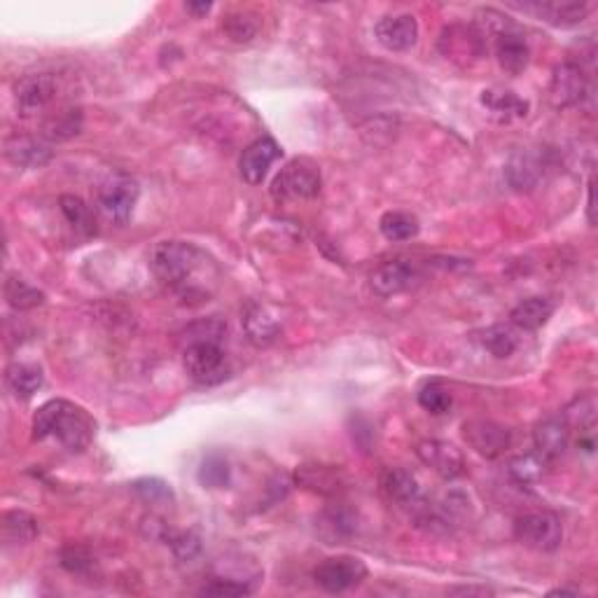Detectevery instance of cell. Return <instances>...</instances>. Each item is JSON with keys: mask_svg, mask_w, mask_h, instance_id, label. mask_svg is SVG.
<instances>
[{"mask_svg": "<svg viewBox=\"0 0 598 598\" xmlns=\"http://www.w3.org/2000/svg\"><path fill=\"white\" fill-rule=\"evenodd\" d=\"M5 155H8L17 166H26V169H40L50 162L52 150L50 145L38 141V138L29 136H15L10 138L5 145Z\"/></svg>", "mask_w": 598, "mask_h": 598, "instance_id": "obj_26", "label": "cell"}, {"mask_svg": "<svg viewBox=\"0 0 598 598\" xmlns=\"http://www.w3.org/2000/svg\"><path fill=\"white\" fill-rule=\"evenodd\" d=\"M440 47L447 59H479L486 52V40L472 29H463V26H451L444 31L440 40Z\"/></svg>", "mask_w": 598, "mask_h": 598, "instance_id": "obj_23", "label": "cell"}, {"mask_svg": "<svg viewBox=\"0 0 598 598\" xmlns=\"http://www.w3.org/2000/svg\"><path fill=\"white\" fill-rule=\"evenodd\" d=\"M222 31L232 43H250L260 33V22L250 12H229L222 17Z\"/></svg>", "mask_w": 598, "mask_h": 598, "instance_id": "obj_34", "label": "cell"}, {"mask_svg": "<svg viewBox=\"0 0 598 598\" xmlns=\"http://www.w3.org/2000/svg\"><path fill=\"white\" fill-rule=\"evenodd\" d=\"M321 192V171L307 159L290 162L271 183V197L276 201L314 199Z\"/></svg>", "mask_w": 598, "mask_h": 598, "instance_id": "obj_3", "label": "cell"}, {"mask_svg": "<svg viewBox=\"0 0 598 598\" xmlns=\"http://www.w3.org/2000/svg\"><path fill=\"white\" fill-rule=\"evenodd\" d=\"M199 482L206 489H225L232 482V468L227 458L220 454H208L199 465Z\"/></svg>", "mask_w": 598, "mask_h": 598, "instance_id": "obj_35", "label": "cell"}, {"mask_svg": "<svg viewBox=\"0 0 598 598\" xmlns=\"http://www.w3.org/2000/svg\"><path fill=\"white\" fill-rule=\"evenodd\" d=\"M131 489H134L136 496L148 505H173L176 503V493H173V489L164 482V479H157V477L136 479V482L131 484Z\"/></svg>", "mask_w": 598, "mask_h": 598, "instance_id": "obj_36", "label": "cell"}, {"mask_svg": "<svg viewBox=\"0 0 598 598\" xmlns=\"http://www.w3.org/2000/svg\"><path fill=\"white\" fill-rule=\"evenodd\" d=\"M5 384H8L10 391L15 393V398L29 400L40 391V388H43L45 377L38 365L12 363L8 370H5Z\"/></svg>", "mask_w": 598, "mask_h": 598, "instance_id": "obj_27", "label": "cell"}, {"mask_svg": "<svg viewBox=\"0 0 598 598\" xmlns=\"http://www.w3.org/2000/svg\"><path fill=\"white\" fill-rule=\"evenodd\" d=\"M59 563L68 570V573L85 575L94 568V556L87 547L82 545H66L59 554Z\"/></svg>", "mask_w": 598, "mask_h": 598, "instance_id": "obj_40", "label": "cell"}, {"mask_svg": "<svg viewBox=\"0 0 598 598\" xmlns=\"http://www.w3.org/2000/svg\"><path fill=\"white\" fill-rule=\"evenodd\" d=\"M183 365L190 379L201 386L220 384L229 374L225 351L220 349L218 342H204V339L187 346L183 353Z\"/></svg>", "mask_w": 598, "mask_h": 598, "instance_id": "obj_4", "label": "cell"}, {"mask_svg": "<svg viewBox=\"0 0 598 598\" xmlns=\"http://www.w3.org/2000/svg\"><path fill=\"white\" fill-rule=\"evenodd\" d=\"M533 442H535V451L552 463L556 458L566 454L570 444V426L566 423V419L540 421L533 430Z\"/></svg>", "mask_w": 598, "mask_h": 598, "instance_id": "obj_21", "label": "cell"}, {"mask_svg": "<svg viewBox=\"0 0 598 598\" xmlns=\"http://www.w3.org/2000/svg\"><path fill=\"white\" fill-rule=\"evenodd\" d=\"M243 332H246L248 342L257 346V349H267L281 337V323L276 321V316L271 314L267 307L257 302H248L243 309Z\"/></svg>", "mask_w": 598, "mask_h": 598, "instance_id": "obj_17", "label": "cell"}, {"mask_svg": "<svg viewBox=\"0 0 598 598\" xmlns=\"http://www.w3.org/2000/svg\"><path fill=\"white\" fill-rule=\"evenodd\" d=\"M358 531V512L346 503L328 505L318 514L316 533L325 540V545H339L349 540Z\"/></svg>", "mask_w": 598, "mask_h": 598, "instance_id": "obj_14", "label": "cell"}, {"mask_svg": "<svg viewBox=\"0 0 598 598\" xmlns=\"http://www.w3.org/2000/svg\"><path fill=\"white\" fill-rule=\"evenodd\" d=\"M542 173H545V162L538 152L533 150H519L507 159L505 164V180L512 190L528 192L540 183Z\"/></svg>", "mask_w": 598, "mask_h": 598, "instance_id": "obj_18", "label": "cell"}, {"mask_svg": "<svg viewBox=\"0 0 598 598\" xmlns=\"http://www.w3.org/2000/svg\"><path fill=\"white\" fill-rule=\"evenodd\" d=\"M166 545L173 549V554H176L178 561H192L197 559L199 552H201V540L197 533L192 531H166L164 535Z\"/></svg>", "mask_w": 598, "mask_h": 598, "instance_id": "obj_37", "label": "cell"}, {"mask_svg": "<svg viewBox=\"0 0 598 598\" xmlns=\"http://www.w3.org/2000/svg\"><path fill=\"white\" fill-rule=\"evenodd\" d=\"M57 437L68 451H85L92 444L94 423L68 400H50L33 416V440Z\"/></svg>", "mask_w": 598, "mask_h": 598, "instance_id": "obj_1", "label": "cell"}, {"mask_svg": "<svg viewBox=\"0 0 598 598\" xmlns=\"http://www.w3.org/2000/svg\"><path fill=\"white\" fill-rule=\"evenodd\" d=\"M5 299H8V304L12 309L31 311L36 307H43L45 292L33 288V285L22 281V278L10 276L8 281H5Z\"/></svg>", "mask_w": 598, "mask_h": 598, "instance_id": "obj_32", "label": "cell"}, {"mask_svg": "<svg viewBox=\"0 0 598 598\" xmlns=\"http://www.w3.org/2000/svg\"><path fill=\"white\" fill-rule=\"evenodd\" d=\"M250 589L246 582L241 580H227V577H218V580L208 582L201 587L199 594L204 596H218V598H239V596H248Z\"/></svg>", "mask_w": 598, "mask_h": 598, "instance_id": "obj_41", "label": "cell"}, {"mask_svg": "<svg viewBox=\"0 0 598 598\" xmlns=\"http://www.w3.org/2000/svg\"><path fill=\"white\" fill-rule=\"evenodd\" d=\"M549 461L545 456H540L538 451H531V454L514 456L510 463H507V475H510L512 482L519 486H531L538 484L542 477L547 475Z\"/></svg>", "mask_w": 598, "mask_h": 598, "instance_id": "obj_29", "label": "cell"}, {"mask_svg": "<svg viewBox=\"0 0 598 598\" xmlns=\"http://www.w3.org/2000/svg\"><path fill=\"white\" fill-rule=\"evenodd\" d=\"M514 8L531 12L540 22L561 26V29L582 24L591 12V5L582 0H533V3L514 5Z\"/></svg>", "mask_w": 598, "mask_h": 598, "instance_id": "obj_11", "label": "cell"}, {"mask_svg": "<svg viewBox=\"0 0 598 598\" xmlns=\"http://www.w3.org/2000/svg\"><path fill=\"white\" fill-rule=\"evenodd\" d=\"M416 456L421 458V463L440 475L442 479H458L465 472V458L461 449H456L454 444L444 440H423L416 447Z\"/></svg>", "mask_w": 598, "mask_h": 598, "instance_id": "obj_12", "label": "cell"}, {"mask_svg": "<svg viewBox=\"0 0 598 598\" xmlns=\"http://www.w3.org/2000/svg\"><path fill=\"white\" fill-rule=\"evenodd\" d=\"M479 342L486 351L491 353L493 358H510L514 351H517L519 346V335L517 330H514V325H505V323H498V325H491V328H486L482 332V337H479Z\"/></svg>", "mask_w": 598, "mask_h": 598, "instance_id": "obj_30", "label": "cell"}, {"mask_svg": "<svg viewBox=\"0 0 598 598\" xmlns=\"http://www.w3.org/2000/svg\"><path fill=\"white\" fill-rule=\"evenodd\" d=\"M204 262V253L187 241H159L150 253L152 274L180 295H192L197 290L194 276Z\"/></svg>", "mask_w": 598, "mask_h": 598, "instance_id": "obj_2", "label": "cell"}, {"mask_svg": "<svg viewBox=\"0 0 598 598\" xmlns=\"http://www.w3.org/2000/svg\"><path fill=\"white\" fill-rule=\"evenodd\" d=\"M493 52H496V59L500 68L510 75H519L526 71L528 61H531V47H528L526 38L510 26L503 33H498L496 38H491Z\"/></svg>", "mask_w": 598, "mask_h": 598, "instance_id": "obj_16", "label": "cell"}, {"mask_svg": "<svg viewBox=\"0 0 598 598\" xmlns=\"http://www.w3.org/2000/svg\"><path fill=\"white\" fill-rule=\"evenodd\" d=\"M80 127H82L80 110H66V113H59L54 120L45 124V136L57 138V141H64V138L80 134Z\"/></svg>", "mask_w": 598, "mask_h": 598, "instance_id": "obj_39", "label": "cell"}, {"mask_svg": "<svg viewBox=\"0 0 598 598\" xmlns=\"http://www.w3.org/2000/svg\"><path fill=\"white\" fill-rule=\"evenodd\" d=\"M374 36L388 52H409L419 43V22L412 15L381 17L374 26Z\"/></svg>", "mask_w": 598, "mask_h": 598, "instance_id": "obj_13", "label": "cell"}, {"mask_svg": "<svg viewBox=\"0 0 598 598\" xmlns=\"http://www.w3.org/2000/svg\"><path fill=\"white\" fill-rule=\"evenodd\" d=\"M365 577H367L365 561L349 554L325 559L321 566L314 570L316 584L328 591V594H342L346 589L358 587Z\"/></svg>", "mask_w": 598, "mask_h": 598, "instance_id": "obj_6", "label": "cell"}, {"mask_svg": "<svg viewBox=\"0 0 598 598\" xmlns=\"http://www.w3.org/2000/svg\"><path fill=\"white\" fill-rule=\"evenodd\" d=\"M514 538L535 552H556L563 540V526L552 512H531L514 521Z\"/></svg>", "mask_w": 598, "mask_h": 598, "instance_id": "obj_5", "label": "cell"}, {"mask_svg": "<svg viewBox=\"0 0 598 598\" xmlns=\"http://www.w3.org/2000/svg\"><path fill=\"white\" fill-rule=\"evenodd\" d=\"M59 206H61V213L66 215V220L71 222L80 234L85 236L96 234V220L92 208H89L80 197H75V194H64V197L59 199Z\"/></svg>", "mask_w": 598, "mask_h": 598, "instance_id": "obj_33", "label": "cell"}, {"mask_svg": "<svg viewBox=\"0 0 598 598\" xmlns=\"http://www.w3.org/2000/svg\"><path fill=\"white\" fill-rule=\"evenodd\" d=\"M278 157H281V148H278L274 138H257L255 143H250L248 148L243 150L239 162L241 178L246 180L248 185H262V180L267 178L269 169L274 166Z\"/></svg>", "mask_w": 598, "mask_h": 598, "instance_id": "obj_15", "label": "cell"}, {"mask_svg": "<svg viewBox=\"0 0 598 598\" xmlns=\"http://www.w3.org/2000/svg\"><path fill=\"white\" fill-rule=\"evenodd\" d=\"M554 309V302L549 297H528L512 309L510 323L519 330L535 332L542 325H547L549 318L554 316Z\"/></svg>", "mask_w": 598, "mask_h": 598, "instance_id": "obj_25", "label": "cell"}, {"mask_svg": "<svg viewBox=\"0 0 598 598\" xmlns=\"http://www.w3.org/2000/svg\"><path fill=\"white\" fill-rule=\"evenodd\" d=\"M57 99V80L52 75H26L15 85V103L17 113L22 117H33L50 108V103Z\"/></svg>", "mask_w": 598, "mask_h": 598, "instance_id": "obj_9", "label": "cell"}, {"mask_svg": "<svg viewBox=\"0 0 598 598\" xmlns=\"http://www.w3.org/2000/svg\"><path fill=\"white\" fill-rule=\"evenodd\" d=\"M463 440L484 458H498L503 456L512 444V435L505 426L496 421L486 419H472L463 423Z\"/></svg>", "mask_w": 598, "mask_h": 598, "instance_id": "obj_10", "label": "cell"}, {"mask_svg": "<svg viewBox=\"0 0 598 598\" xmlns=\"http://www.w3.org/2000/svg\"><path fill=\"white\" fill-rule=\"evenodd\" d=\"M295 482L321 496H339L346 486V477L335 465H302L295 472Z\"/></svg>", "mask_w": 598, "mask_h": 598, "instance_id": "obj_19", "label": "cell"}, {"mask_svg": "<svg viewBox=\"0 0 598 598\" xmlns=\"http://www.w3.org/2000/svg\"><path fill=\"white\" fill-rule=\"evenodd\" d=\"M379 229L381 234L386 236L388 241H409L419 234V220L416 215L405 213V211H388L381 215L379 220Z\"/></svg>", "mask_w": 598, "mask_h": 598, "instance_id": "obj_31", "label": "cell"}, {"mask_svg": "<svg viewBox=\"0 0 598 598\" xmlns=\"http://www.w3.org/2000/svg\"><path fill=\"white\" fill-rule=\"evenodd\" d=\"M211 8H213L211 3H187V12H192V15H197V17L208 15Z\"/></svg>", "mask_w": 598, "mask_h": 598, "instance_id": "obj_42", "label": "cell"}, {"mask_svg": "<svg viewBox=\"0 0 598 598\" xmlns=\"http://www.w3.org/2000/svg\"><path fill=\"white\" fill-rule=\"evenodd\" d=\"M138 194H141V187H138L134 178L124 176V173H115V176H110L101 185L99 206L110 220L124 225L131 218V213H134Z\"/></svg>", "mask_w": 598, "mask_h": 598, "instance_id": "obj_7", "label": "cell"}, {"mask_svg": "<svg viewBox=\"0 0 598 598\" xmlns=\"http://www.w3.org/2000/svg\"><path fill=\"white\" fill-rule=\"evenodd\" d=\"M479 103L493 120L505 124L512 120H524L528 110H531L528 101L510 92V89H484L482 96H479Z\"/></svg>", "mask_w": 598, "mask_h": 598, "instance_id": "obj_22", "label": "cell"}, {"mask_svg": "<svg viewBox=\"0 0 598 598\" xmlns=\"http://www.w3.org/2000/svg\"><path fill=\"white\" fill-rule=\"evenodd\" d=\"M381 489L391 500L402 507H419L421 505V486L409 470L388 468L381 475Z\"/></svg>", "mask_w": 598, "mask_h": 598, "instance_id": "obj_24", "label": "cell"}, {"mask_svg": "<svg viewBox=\"0 0 598 598\" xmlns=\"http://www.w3.org/2000/svg\"><path fill=\"white\" fill-rule=\"evenodd\" d=\"M0 531L8 545H29L38 538V521L24 510H10L0 517Z\"/></svg>", "mask_w": 598, "mask_h": 598, "instance_id": "obj_28", "label": "cell"}, {"mask_svg": "<svg viewBox=\"0 0 598 598\" xmlns=\"http://www.w3.org/2000/svg\"><path fill=\"white\" fill-rule=\"evenodd\" d=\"M589 96V78L577 64H561L554 68L552 82H549V101L554 108L566 110L582 106Z\"/></svg>", "mask_w": 598, "mask_h": 598, "instance_id": "obj_8", "label": "cell"}, {"mask_svg": "<svg viewBox=\"0 0 598 598\" xmlns=\"http://www.w3.org/2000/svg\"><path fill=\"white\" fill-rule=\"evenodd\" d=\"M451 402H454L451 400V393L442 384H437V381H430V384L419 391V405L433 416L447 414L451 409Z\"/></svg>", "mask_w": 598, "mask_h": 598, "instance_id": "obj_38", "label": "cell"}, {"mask_svg": "<svg viewBox=\"0 0 598 598\" xmlns=\"http://www.w3.org/2000/svg\"><path fill=\"white\" fill-rule=\"evenodd\" d=\"M414 278H416V271L412 264L402 260H391L374 269L370 281H372V290L377 292L379 297H393L412 288Z\"/></svg>", "mask_w": 598, "mask_h": 598, "instance_id": "obj_20", "label": "cell"}]
</instances>
